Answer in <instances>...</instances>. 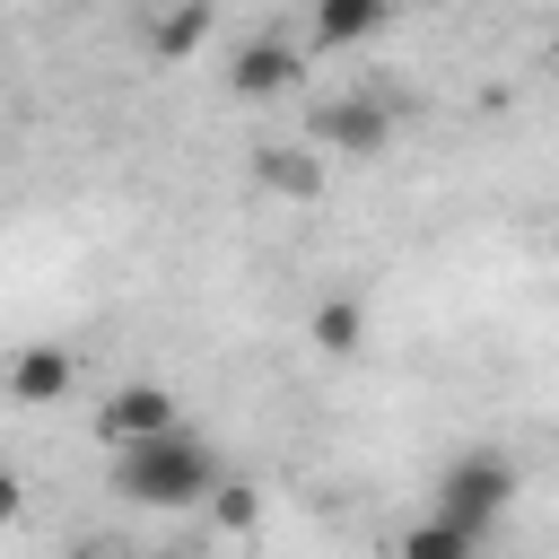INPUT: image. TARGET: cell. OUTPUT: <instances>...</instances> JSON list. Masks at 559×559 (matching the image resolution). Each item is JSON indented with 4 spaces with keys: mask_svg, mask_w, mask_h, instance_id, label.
<instances>
[{
    "mask_svg": "<svg viewBox=\"0 0 559 559\" xmlns=\"http://www.w3.org/2000/svg\"><path fill=\"white\" fill-rule=\"evenodd\" d=\"M210 480H218V454H210L183 419L131 437V445H114V489H122L131 507H201Z\"/></svg>",
    "mask_w": 559,
    "mask_h": 559,
    "instance_id": "1",
    "label": "cell"
},
{
    "mask_svg": "<svg viewBox=\"0 0 559 559\" xmlns=\"http://www.w3.org/2000/svg\"><path fill=\"white\" fill-rule=\"evenodd\" d=\"M507 498H515V463H507V454H489V445L454 454V463H445V480H437V515H445V524H463L472 542L507 515Z\"/></svg>",
    "mask_w": 559,
    "mask_h": 559,
    "instance_id": "2",
    "label": "cell"
},
{
    "mask_svg": "<svg viewBox=\"0 0 559 559\" xmlns=\"http://www.w3.org/2000/svg\"><path fill=\"white\" fill-rule=\"evenodd\" d=\"M314 140H323V148H349V157H376V148L393 140V105H376V96H332V105H314Z\"/></svg>",
    "mask_w": 559,
    "mask_h": 559,
    "instance_id": "3",
    "label": "cell"
},
{
    "mask_svg": "<svg viewBox=\"0 0 559 559\" xmlns=\"http://www.w3.org/2000/svg\"><path fill=\"white\" fill-rule=\"evenodd\" d=\"M70 384H79V349H61V341H26V349L9 358V402H26V411L61 402Z\"/></svg>",
    "mask_w": 559,
    "mask_h": 559,
    "instance_id": "4",
    "label": "cell"
},
{
    "mask_svg": "<svg viewBox=\"0 0 559 559\" xmlns=\"http://www.w3.org/2000/svg\"><path fill=\"white\" fill-rule=\"evenodd\" d=\"M148 428H175V393H166V384H114L105 411H96V437H105V445H131V437H148Z\"/></svg>",
    "mask_w": 559,
    "mask_h": 559,
    "instance_id": "5",
    "label": "cell"
},
{
    "mask_svg": "<svg viewBox=\"0 0 559 559\" xmlns=\"http://www.w3.org/2000/svg\"><path fill=\"white\" fill-rule=\"evenodd\" d=\"M227 87H236L245 105H262V96H280V87H297V44H280V35H253V44H236V61H227Z\"/></svg>",
    "mask_w": 559,
    "mask_h": 559,
    "instance_id": "6",
    "label": "cell"
},
{
    "mask_svg": "<svg viewBox=\"0 0 559 559\" xmlns=\"http://www.w3.org/2000/svg\"><path fill=\"white\" fill-rule=\"evenodd\" d=\"M393 9H402V0H314V44H323V52H349V44H367Z\"/></svg>",
    "mask_w": 559,
    "mask_h": 559,
    "instance_id": "7",
    "label": "cell"
},
{
    "mask_svg": "<svg viewBox=\"0 0 559 559\" xmlns=\"http://www.w3.org/2000/svg\"><path fill=\"white\" fill-rule=\"evenodd\" d=\"M253 183H271L288 201H314L323 192V166H314V148H253Z\"/></svg>",
    "mask_w": 559,
    "mask_h": 559,
    "instance_id": "8",
    "label": "cell"
},
{
    "mask_svg": "<svg viewBox=\"0 0 559 559\" xmlns=\"http://www.w3.org/2000/svg\"><path fill=\"white\" fill-rule=\"evenodd\" d=\"M358 341H367V306L358 297H323L314 306V349L323 358H358Z\"/></svg>",
    "mask_w": 559,
    "mask_h": 559,
    "instance_id": "9",
    "label": "cell"
},
{
    "mask_svg": "<svg viewBox=\"0 0 559 559\" xmlns=\"http://www.w3.org/2000/svg\"><path fill=\"white\" fill-rule=\"evenodd\" d=\"M201 35H210V0H183V9H166V17H157V35H148V44H157V61H183Z\"/></svg>",
    "mask_w": 559,
    "mask_h": 559,
    "instance_id": "10",
    "label": "cell"
},
{
    "mask_svg": "<svg viewBox=\"0 0 559 559\" xmlns=\"http://www.w3.org/2000/svg\"><path fill=\"white\" fill-rule=\"evenodd\" d=\"M472 550H480V542H472L463 524H445V515H428L419 533H402V550H393V559H472Z\"/></svg>",
    "mask_w": 559,
    "mask_h": 559,
    "instance_id": "11",
    "label": "cell"
},
{
    "mask_svg": "<svg viewBox=\"0 0 559 559\" xmlns=\"http://www.w3.org/2000/svg\"><path fill=\"white\" fill-rule=\"evenodd\" d=\"M210 515H218L227 533H253V515H262V498H253L245 480H227V472H218V480H210Z\"/></svg>",
    "mask_w": 559,
    "mask_h": 559,
    "instance_id": "12",
    "label": "cell"
},
{
    "mask_svg": "<svg viewBox=\"0 0 559 559\" xmlns=\"http://www.w3.org/2000/svg\"><path fill=\"white\" fill-rule=\"evenodd\" d=\"M17 507H26V480H17V472H9V463H0V524H9V515H17Z\"/></svg>",
    "mask_w": 559,
    "mask_h": 559,
    "instance_id": "13",
    "label": "cell"
},
{
    "mask_svg": "<svg viewBox=\"0 0 559 559\" xmlns=\"http://www.w3.org/2000/svg\"><path fill=\"white\" fill-rule=\"evenodd\" d=\"M157 559H192V550H157Z\"/></svg>",
    "mask_w": 559,
    "mask_h": 559,
    "instance_id": "14",
    "label": "cell"
}]
</instances>
